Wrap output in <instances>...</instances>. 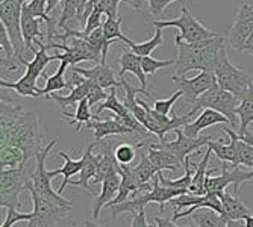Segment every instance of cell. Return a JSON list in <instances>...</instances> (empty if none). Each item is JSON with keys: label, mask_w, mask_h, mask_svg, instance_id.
Masks as SVG:
<instances>
[{"label": "cell", "mask_w": 253, "mask_h": 227, "mask_svg": "<svg viewBox=\"0 0 253 227\" xmlns=\"http://www.w3.org/2000/svg\"><path fill=\"white\" fill-rule=\"evenodd\" d=\"M44 132L35 112L23 111V105L2 99L0 106V147L12 146L25 154V165L37 159L42 146Z\"/></svg>", "instance_id": "1"}, {"label": "cell", "mask_w": 253, "mask_h": 227, "mask_svg": "<svg viewBox=\"0 0 253 227\" xmlns=\"http://www.w3.org/2000/svg\"><path fill=\"white\" fill-rule=\"evenodd\" d=\"M177 45V59L174 62V76H185L188 72L215 73L221 52L226 49L224 37L205 39L199 42H185L174 38Z\"/></svg>", "instance_id": "2"}, {"label": "cell", "mask_w": 253, "mask_h": 227, "mask_svg": "<svg viewBox=\"0 0 253 227\" xmlns=\"http://www.w3.org/2000/svg\"><path fill=\"white\" fill-rule=\"evenodd\" d=\"M49 47L45 44L40 45L37 53L34 55V58L31 61L21 59L20 64H23L26 67V73L23 75L17 82H6L3 79H0V86L2 88H8V89H14L15 93L21 97H40L42 96L41 89L37 88V80L40 79V76H42L45 72V67L49 65V62L56 61L55 56L47 55Z\"/></svg>", "instance_id": "3"}, {"label": "cell", "mask_w": 253, "mask_h": 227, "mask_svg": "<svg viewBox=\"0 0 253 227\" xmlns=\"http://www.w3.org/2000/svg\"><path fill=\"white\" fill-rule=\"evenodd\" d=\"M153 28H177L180 31L179 35H176L174 38L182 39L185 42H199V41H205V39H212V38H218L223 37L221 32L217 31H211L208 28H205L202 23L190 12V8L187 5H183L180 9V17L174 18V20H155L152 21Z\"/></svg>", "instance_id": "4"}, {"label": "cell", "mask_w": 253, "mask_h": 227, "mask_svg": "<svg viewBox=\"0 0 253 227\" xmlns=\"http://www.w3.org/2000/svg\"><path fill=\"white\" fill-rule=\"evenodd\" d=\"M187 192H190V191L188 189H176V188L163 187V185L159 184V177L156 174V177L153 179V189L152 191L132 195L130 200H127L125 203H120V204H116V206H111V211H112L114 217L120 215L123 212L136 214V212H140V211H144V208L147 206L149 203H158L159 209L164 211L166 203H169L170 200H173L177 195L187 194Z\"/></svg>", "instance_id": "5"}, {"label": "cell", "mask_w": 253, "mask_h": 227, "mask_svg": "<svg viewBox=\"0 0 253 227\" xmlns=\"http://www.w3.org/2000/svg\"><path fill=\"white\" fill-rule=\"evenodd\" d=\"M31 182V173H28L26 165L2 170L0 173V208L20 209V194L29 189Z\"/></svg>", "instance_id": "6"}, {"label": "cell", "mask_w": 253, "mask_h": 227, "mask_svg": "<svg viewBox=\"0 0 253 227\" xmlns=\"http://www.w3.org/2000/svg\"><path fill=\"white\" fill-rule=\"evenodd\" d=\"M241 100L243 99L237 97L235 94L229 93V91L215 85L214 88L206 91L205 94H202L197 99L190 114L194 115L199 109H212V111L223 114V115L231 121V126L237 127V109L241 105Z\"/></svg>", "instance_id": "7"}, {"label": "cell", "mask_w": 253, "mask_h": 227, "mask_svg": "<svg viewBox=\"0 0 253 227\" xmlns=\"http://www.w3.org/2000/svg\"><path fill=\"white\" fill-rule=\"evenodd\" d=\"M26 2L29 0H3V2H0V20H2V26L6 29L8 37L14 45L18 62L25 59L23 53L26 50V42L21 32V9Z\"/></svg>", "instance_id": "8"}, {"label": "cell", "mask_w": 253, "mask_h": 227, "mask_svg": "<svg viewBox=\"0 0 253 227\" xmlns=\"http://www.w3.org/2000/svg\"><path fill=\"white\" fill-rule=\"evenodd\" d=\"M28 191L31 192L34 201L32 220L29 221V227H52L64 220L73 209V206H68V204H61L58 201L41 197L38 192L34 191L32 182L29 184Z\"/></svg>", "instance_id": "9"}, {"label": "cell", "mask_w": 253, "mask_h": 227, "mask_svg": "<svg viewBox=\"0 0 253 227\" xmlns=\"http://www.w3.org/2000/svg\"><path fill=\"white\" fill-rule=\"evenodd\" d=\"M214 75L217 77V83L220 88L235 94L240 99L246 97L249 86H250L252 76H249L243 68L231 64V61L227 58L226 49L221 52V56H220V61H218V65L215 68Z\"/></svg>", "instance_id": "10"}, {"label": "cell", "mask_w": 253, "mask_h": 227, "mask_svg": "<svg viewBox=\"0 0 253 227\" xmlns=\"http://www.w3.org/2000/svg\"><path fill=\"white\" fill-rule=\"evenodd\" d=\"M59 138H53L47 146H45L37 156V165L34 168V171H31V179H32V188L35 192H38L41 197L44 198H49V200H53V201H58L61 204H68V206H73V203L70 200L64 198L62 195H59L58 192L53 191L52 188V179L55 177L52 171H47L45 170V157L50 153V150L58 144Z\"/></svg>", "instance_id": "11"}, {"label": "cell", "mask_w": 253, "mask_h": 227, "mask_svg": "<svg viewBox=\"0 0 253 227\" xmlns=\"http://www.w3.org/2000/svg\"><path fill=\"white\" fill-rule=\"evenodd\" d=\"M68 44H59L56 41L47 44L49 49H62L64 53H55L56 61H67L70 67H75L78 62L82 61H93L96 64H102V52L96 49L94 45L81 39V38H72L68 39Z\"/></svg>", "instance_id": "12"}, {"label": "cell", "mask_w": 253, "mask_h": 227, "mask_svg": "<svg viewBox=\"0 0 253 227\" xmlns=\"http://www.w3.org/2000/svg\"><path fill=\"white\" fill-rule=\"evenodd\" d=\"M171 82L176 85L177 91H182L183 99L191 106L197 102V99L202 94L218 85L215 75L210 72H200V75H197L193 79H187L183 76H171Z\"/></svg>", "instance_id": "13"}, {"label": "cell", "mask_w": 253, "mask_h": 227, "mask_svg": "<svg viewBox=\"0 0 253 227\" xmlns=\"http://www.w3.org/2000/svg\"><path fill=\"white\" fill-rule=\"evenodd\" d=\"M174 133L177 136L174 141H164V143H158L155 146L173 153L182 164L185 162V159L188 156L196 153L200 147L208 146L214 140L212 136H199V138H190V136L185 135L183 129H176Z\"/></svg>", "instance_id": "14"}, {"label": "cell", "mask_w": 253, "mask_h": 227, "mask_svg": "<svg viewBox=\"0 0 253 227\" xmlns=\"http://www.w3.org/2000/svg\"><path fill=\"white\" fill-rule=\"evenodd\" d=\"M250 179H253V171H243L240 167H234L231 162H223L220 176L206 179V191L223 194L224 189H227V187L232 184L234 191L237 192L240 185Z\"/></svg>", "instance_id": "15"}, {"label": "cell", "mask_w": 253, "mask_h": 227, "mask_svg": "<svg viewBox=\"0 0 253 227\" xmlns=\"http://www.w3.org/2000/svg\"><path fill=\"white\" fill-rule=\"evenodd\" d=\"M253 34V6L243 5L235 17V21L229 31V44L237 52H244V45Z\"/></svg>", "instance_id": "16"}, {"label": "cell", "mask_w": 253, "mask_h": 227, "mask_svg": "<svg viewBox=\"0 0 253 227\" xmlns=\"http://www.w3.org/2000/svg\"><path fill=\"white\" fill-rule=\"evenodd\" d=\"M73 73H78L81 76H84L85 79L91 80L93 83L99 85L100 88H117L122 86V82L116 79V75H114V70L111 67L105 65V64H97L93 68H81L78 65L70 67Z\"/></svg>", "instance_id": "17"}, {"label": "cell", "mask_w": 253, "mask_h": 227, "mask_svg": "<svg viewBox=\"0 0 253 227\" xmlns=\"http://www.w3.org/2000/svg\"><path fill=\"white\" fill-rule=\"evenodd\" d=\"M231 141H224V140H212L208 147L212 149V151L215 153V156L220 159L221 162H231L234 167H238V135L237 132L224 127L223 129Z\"/></svg>", "instance_id": "18"}, {"label": "cell", "mask_w": 253, "mask_h": 227, "mask_svg": "<svg viewBox=\"0 0 253 227\" xmlns=\"http://www.w3.org/2000/svg\"><path fill=\"white\" fill-rule=\"evenodd\" d=\"M120 185H122V176L119 174V171H114L105 177V180L102 182L100 194L97 195V198L94 201V206H93V217L94 218H99L100 211L106 206L108 203H111L114 198L117 197V194L120 191Z\"/></svg>", "instance_id": "19"}, {"label": "cell", "mask_w": 253, "mask_h": 227, "mask_svg": "<svg viewBox=\"0 0 253 227\" xmlns=\"http://www.w3.org/2000/svg\"><path fill=\"white\" fill-rule=\"evenodd\" d=\"M96 144L97 143H93L91 146H88L85 154L82 156L84 157V167H82V171L79 173V180H70V185L82 187L91 195H93V191H91L89 182H91V179L96 177V173H97V168H99V162H100V156L99 154L96 156L93 153V149H94Z\"/></svg>", "instance_id": "20"}, {"label": "cell", "mask_w": 253, "mask_h": 227, "mask_svg": "<svg viewBox=\"0 0 253 227\" xmlns=\"http://www.w3.org/2000/svg\"><path fill=\"white\" fill-rule=\"evenodd\" d=\"M221 203H223V217L232 227L235 221L244 220L247 215H252L250 209L240 200L238 194H234L229 189H224V192L221 194Z\"/></svg>", "instance_id": "21"}, {"label": "cell", "mask_w": 253, "mask_h": 227, "mask_svg": "<svg viewBox=\"0 0 253 227\" xmlns=\"http://www.w3.org/2000/svg\"><path fill=\"white\" fill-rule=\"evenodd\" d=\"M220 123H224V124H231L223 114L217 112V111H212V109H203V112L200 115L190 124L183 126V132H185L187 136L190 138H199V133L206 129V127H211V126H215V124H220Z\"/></svg>", "instance_id": "22"}, {"label": "cell", "mask_w": 253, "mask_h": 227, "mask_svg": "<svg viewBox=\"0 0 253 227\" xmlns=\"http://www.w3.org/2000/svg\"><path fill=\"white\" fill-rule=\"evenodd\" d=\"M88 129L94 130V141L99 143L106 136H112V135H127L130 133L117 118L114 117H108L106 120H96V121H89L86 124Z\"/></svg>", "instance_id": "23"}, {"label": "cell", "mask_w": 253, "mask_h": 227, "mask_svg": "<svg viewBox=\"0 0 253 227\" xmlns=\"http://www.w3.org/2000/svg\"><path fill=\"white\" fill-rule=\"evenodd\" d=\"M147 154H149V159L153 162V165L158 168V171H163V170L179 171L180 168H183V164L173 153L159 149L155 144H147Z\"/></svg>", "instance_id": "24"}, {"label": "cell", "mask_w": 253, "mask_h": 227, "mask_svg": "<svg viewBox=\"0 0 253 227\" xmlns=\"http://www.w3.org/2000/svg\"><path fill=\"white\" fill-rule=\"evenodd\" d=\"M125 73H132L138 77V80H140L141 83V88L143 91H146V73L143 72V65H141V56L135 55L132 50H127L126 47H123V55L120 58V72H119V76L123 77Z\"/></svg>", "instance_id": "25"}, {"label": "cell", "mask_w": 253, "mask_h": 227, "mask_svg": "<svg viewBox=\"0 0 253 227\" xmlns=\"http://www.w3.org/2000/svg\"><path fill=\"white\" fill-rule=\"evenodd\" d=\"M100 162H99V168H97V173H96V177L91 180V185L94 184H99V182H103L105 177L114 171H119V161L116 157V153L112 150V143L108 141L102 150H100Z\"/></svg>", "instance_id": "26"}, {"label": "cell", "mask_w": 253, "mask_h": 227, "mask_svg": "<svg viewBox=\"0 0 253 227\" xmlns=\"http://www.w3.org/2000/svg\"><path fill=\"white\" fill-rule=\"evenodd\" d=\"M18 64L20 62L15 56L14 45L8 37V32L0 25V67H2V73L17 70Z\"/></svg>", "instance_id": "27"}, {"label": "cell", "mask_w": 253, "mask_h": 227, "mask_svg": "<svg viewBox=\"0 0 253 227\" xmlns=\"http://www.w3.org/2000/svg\"><path fill=\"white\" fill-rule=\"evenodd\" d=\"M59 67H58V72L52 76H45V73L42 75V77L45 79V86L41 88V93L44 97H47L49 94L52 93H56V91H61V89H72V83L70 82H67L64 79V75H65V70L68 67H70V64H68L67 61H59Z\"/></svg>", "instance_id": "28"}, {"label": "cell", "mask_w": 253, "mask_h": 227, "mask_svg": "<svg viewBox=\"0 0 253 227\" xmlns=\"http://www.w3.org/2000/svg\"><path fill=\"white\" fill-rule=\"evenodd\" d=\"M212 153V149L208 147V150H206V153L203 154V159L196 164V174L193 176V182H191V187H190V192L191 194H196V195H206V179H208V170H206V167H208V162H210V156Z\"/></svg>", "instance_id": "29"}, {"label": "cell", "mask_w": 253, "mask_h": 227, "mask_svg": "<svg viewBox=\"0 0 253 227\" xmlns=\"http://www.w3.org/2000/svg\"><path fill=\"white\" fill-rule=\"evenodd\" d=\"M58 154H59L61 157H64V161H65V164L62 165V168L53 170L56 176H58V174H62V176H64V180H62V184H61V187H59V191H58V194L62 195V194L65 192L67 185H70V179H72V176H75V174H78V173L82 171V167H84V157L78 159V161H73V159L70 157V154L65 153V151H59Z\"/></svg>", "instance_id": "30"}, {"label": "cell", "mask_w": 253, "mask_h": 227, "mask_svg": "<svg viewBox=\"0 0 253 227\" xmlns=\"http://www.w3.org/2000/svg\"><path fill=\"white\" fill-rule=\"evenodd\" d=\"M89 102L88 99H84L82 102H79V105L76 106V112L75 114H68V112H64L62 117L64 120L70 118L68 120V123L70 124H75V133H81L82 130V124H88L91 121V118L94 120H100V117H97L96 114H91L89 111Z\"/></svg>", "instance_id": "31"}, {"label": "cell", "mask_w": 253, "mask_h": 227, "mask_svg": "<svg viewBox=\"0 0 253 227\" xmlns=\"http://www.w3.org/2000/svg\"><path fill=\"white\" fill-rule=\"evenodd\" d=\"M190 217L197 224V227H232L223 215L208 208L197 209Z\"/></svg>", "instance_id": "32"}, {"label": "cell", "mask_w": 253, "mask_h": 227, "mask_svg": "<svg viewBox=\"0 0 253 227\" xmlns=\"http://www.w3.org/2000/svg\"><path fill=\"white\" fill-rule=\"evenodd\" d=\"M132 171H133V176H135L136 182L141 187L146 185V184H150V180L155 179L156 174L159 173L158 168L153 165V162L149 159V154L147 153H143L141 154V161L138 162L135 167H132Z\"/></svg>", "instance_id": "33"}, {"label": "cell", "mask_w": 253, "mask_h": 227, "mask_svg": "<svg viewBox=\"0 0 253 227\" xmlns=\"http://www.w3.org/2000/svg\"><path fill=\"white\" fill-rule=\"evenodd\" d=\"M0 165H2V170L25 165V154L17 147L2 146L0 147Z\"/></svg>", "instance_id": "34"}, {"label": "cell", "mask_w": 253, "mask_h": 227, "mask_svg": "<svg viewBox=\"0 0 253 227\" xmlns=\"http://www.w3.org/2000/svg\"><path fill=\"white\" fill-rule=\"evenodd\" d=\"M156 31H155V35H153V38L152 39H149V41H146V42H141V44H135L133 41L129 44V47H130V50L135 53V55H138V56H150L152 55V52L158 47V45H161L163 44V41H164V38H163V29L161 28H155Z\"/></svg>", "instance_id": "35"}, {"label": "cell", "mask_w": 253, "mask_h": 227, "mask_svg": "<svg viewBox=\"0 0 253 227\" xmlns=\"http://www.w3.org/2000/svg\"><path fill=\"white\" fill-rule=\"evenodd\" d=\"M109 96H108V99L105 100V102H102L99 106H97V109H96V115L99 117V114H102L105 109H109V111H112L116 115H119V117H126V115H129V109L123 105V103H120L119 102V99H117V94H116V88H111V91L108 93Z\"/></svg>", "instance_id": "36"}, {"label": "cell", "mask_w": 253, "mask_h": 227, "mask_svg": "<svg viewBox=\"0 0 253 227\" xmlns=\"http://www.w3.org/2000/svg\"><path fill=\"white\" fill-rule=\"evenodd\" d=\"M103 32H105V37L109 42H116L117 39L126 42L127 45L132 42L126 35H123L122 32V18H106L105 23H103Z\"/></svg>", "instance_id": "37"}, {"label": "cell", "mask_w": 253, "mask_h": 227, "mask_svg": "<svg viewBox=\"0 0 253 227\" xmlns=\"http://www.w3.org/2000/svg\"><path fill=\"white\" fill-rule=\"evenodd\" d=\"M237 115L240 117V130L238 135L244 133L249 126L253 124V102L249 100L247 97H244L241 100V105L237 109Z\"/></svg>", "instance_id": "38"}, {"label": "cell", "mask_w": 253, "mask_h": 227, "mask_svg": "<svg viewBox=\"0 0 253 227\" xmlns=\"http://www.w3.org/2000/svg\"><path fill=\"white\" fill-rule=\"evenodd\" d=\"M203 197L205 195H196V194H191V192H187V194H182V195H177V197H174L173 200H170L169 203L170 204H173V206L176 208L174 209V212H179V209H182V208H191V206H194V204H197V203H200V201H203Z\"/></svg>", "instance_id": "39"}, {"label": "cell", "mask_w": 253, "mask_h": 227, "mask_svg": "<svg viewBox=\"0 0 253 227\" xmlns=\"http://www.w3.org/2000/svg\"><path fill=\"white\" fill-rule=\"evenodd\" d=\"M176 61L173 59H169V61H159V59H155L152 56H143L141 58V65H143V72L146 75H155L158 70L161 68H166L169 65H174Z\"/></svg>", "instance_id": "40"}, {"label": "cell", "mask_w": 253, "mask_h": 227, "mask_svg": "<svg viewBox=\"0 0 253 227\" xmlns=\"http://www.w3.org/2000/svg\"><path fill=\"white\" fill-rule=\"evenodd\" d=\"M114 153H116V157L119 164L122 165H130L133 162V159L136 156V150L132 144H120L116 147V150H114Z\"/></svg>", "instance_id": "41"}, {"label": "cell", "mask_w": 253, "mask_h": 227, "mask_svg": "<svg viewBox=\"0 0 253 227\" xmlns=\"http://www.w3.org/2000/svg\"><path fill=\"white\" fill-rule=\"evenodd\" d=\"M180 97H183V93L182 91H176V93L170 97V99H161V100H155V103H153V109L158 112V114H161V115H169L170 114V111H171V108H173V105H174V102H177Z\"/></svg>", "instance_id": "42"}, {"label": "cell", "mask_w": 253, "mask_h": 227, "mask_svg": "<svg viewBox=\"0 0 253 227\" xmlns=\"http://www.w3.org/2000/svg\"><path fill=\"white\" fill-rule=\"evenodd\" d=\"M249 167L253 170V147L238 141V167Z\"/></svg>", "instance_id": "43"}, {"label": "cell", "mask_w": 253, "mask_h": 227, "mask_svg": "<svg viewBox=\"0 0 253 227\" xmlns=\"http://www.w3.org/2000/svg\"><path fill=\"white\" fill-rule=\"evenodd\" d=\"M31 220H32V212L31 214H20L17 209L9 208L6 212V218L0 227H11L12 224L18 223V221H31Z\"/></svg>", "instance_id": "44"}, {"label": "cell", "mask_w": 253, "mask_h": 227, "mask_svg": "<svg viewBox=\"0 0 253 227\" xmlns=\"http://www.w3.org/2000/svg\"><path fill=\"white\" fill-rule=\"evenodd\" d=\"M102 17H103V14L99 12V11H93V12H91L89 17H88V20H86V23H85V28H84L82 34L88 35L91 32H94L96 29L102 28L103 23H105V21H102Z\"/></svg>", "instance_id": "45"}, {"label": "cell", "mask_w": 253, "mask_h": 227, "mask_svg": "<svg viewBox=\"0 0 253 227\" xmlns=\"http://www.w3.org/2000/svg\"><path fill=\"white\" fill-rule=\"evenodd\" d=\"M108 96H109V94L105 93V89H103V88H100L99 85H96V83L91 82V85H89V93H88L89 106H94V105L99 103V102H105V100L108 99Z\"/></svg>", "instance_id": "46"}, {"label": "cell", "mask_w": 253, "mask_h": 227, "mask_svg": "<svg viewBox=\"0 0 253 227\" xmlns=\"http://www.w3.org/2000/svg\"><path fill=\"white\" fill-rule=\"evenodd\" d=\"M173 2H177V0H149V6H150V12L153 15H159L163 14L164 9L173 3Z\"/></svg>", "instance_id": "47"}, {"label": "cell", "mask_w": 253, "mask_h": 227, "mask_svg": "<svg viewBox=\"0 0 253 227\" xmlns=\"http://www.w3.org/2000/svg\"><path fill=\"white\" fill-rule=\"evenodd\" d=\"M130 227H152V226L147 223V218H146V212H144V211H140V212L133 214Z\"/></svg>", "instance_id": "48"}, {"label": "cell", "mask_w": 253, "mask_h": 227, "mask_svg": "<svg viewBox=\"0 0 253 227\" xmlns=\"http://www.w3.org/2000/svg\"><path fill=\"white\" fill-rule=\"evenodd\" d=\"M153 221L156 223V227H179L174 224L173 218H161V217H155ZM185 227H190V226H185Z\"/></svg>", "instance_id": "49"}, {"label": "cell", "mask_w": 253, "mask_h": 227, "mask_svg": "<svg viewBox=\"0 0 253 227\" xmlns=\"http://www.w3.org/2000/svg\"><path fill=\"white\" fill-rule=\"evenodd\" d=\"M237 135H238V133H237ZM238 140L253 147V130H246L244 133L238 135Z\"/></svg>", "instance_id": "50"}, {"label": "cell", "mask_w": 253, "mask_h": 227, "mask_svg": "<svg viewBox=\"0 0 253 227\" xmlns=\"http://www.w3.org/2000/svg\"><path fill=\"white\" fill-rule=\"evenodd\" d=\"M59 2H62V0H45V3H47V14H49V15L52 14V11L55 9V6H56Z\"/></svg>", "instance_id": "51"}, {"label": "cell", "mask_w": 253, "mask_h": 227, "mask_svg": "<svg viewBox=\"0 0 253 227\" xmlns=\"http://www.w3.org/2000/svg\"><path fill=\"white\" fill-rule=\"evenodd\" d=\"M244 52L253 55V34L250 35V38L247 39V42H246V45H244Z\"/></svg>", "instance_id": "52"}, {"label": "cell", "mask_w": 253, "mask_h": 227, "mask_svg": "<svg viewBox=\"0 0 253 227\" xmlns=\"http://www.w3.org/2000/svg\"><path fill=\"white\" fill-rule=\"evenodd\" d=\"M246 97H247L249 100L253 102V76H252V79H250V86H249V91H247Z\"/></svg>", "instance_id": "53"}, {"label": "cell", "mask_w": 253, "mask_h": 227, "mask_svg": "<svg viewBox=\"0 0 253 227\" xmlns=\"http://www.w3.org/2000/svg\"><path fill=\"white\" fill-rule=\"evenodd\" d=\"M244 221H246V224L243 227H253V215H247L244 218Z\"/></svg>", "instance_id": "54"}, {"label": "cell", "mask_w": 253, "mask_h": 227, "mask_svg": "<svg viewBox=\"0 0 253 227\" xmlns=\"http://www.w3.org/2000/svg\"><path fill=\"white\" fill-rule=\"evenodd\" d=\"M84 227H100V226H97L96 223H93V221H89V220H88V221L84 223Z\"/></svg>", "instance_id": "55"}, {"label": "cell", "mask_w": 253, "mask_h": 227, "mask_svg": "<svg viewBox=\"0 0 253 227\" xmlns=\"http://www.w3.org/2000/svg\"><path fill=\"white\" fill-rule=\"evenodd\" d=\"M88 2H89V0H84V2H82V8H84ZM82 8H81V9H82ZM81 9H79V11H81Z\"/></svg>", "instance_id": "56"}]
</instances>
